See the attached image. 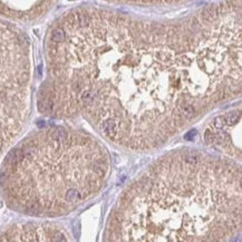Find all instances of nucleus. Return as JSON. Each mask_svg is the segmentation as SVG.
<instances>
[{"instance_id": "obj_1", "label": "nucleus", "mask_w": 242, "mask_h": 242, "mask_svg": "<svg viewBox=\"0 0 242 242\" xmlns=\"http://www.w3.org/2000/svg\"><path fill=\"white\" fill-rule=\"evenodd\" d=\"M46 54L39 112L153 151L241 95V0L158 21L77 8L51 26Z\"/></svg>"}, {"instance_id": "obj_2", "label": "nucleus", "mask_w": 242, "mask_h": 242, "mask_svg": "<svg viewBox=\"0 0 242 242\" xmlns=\"http://www.w3.org/2000/svg\"><path fill=\"white\" fill-rule=\"evenodd\" d=\"M241 166L182 148L154 161L124 189L107 241H228L242 227Z\"/></svg>"}, {"instance_id": "obj_3", "label": "nucleus", "mask_w": 242, "mask_h": 242, "mask_svg": "<svg viewBox=\"0 0 242 242\" xmlns=\"http://www.w3.org/2000/svg\"><path fill=\"white\" fill-rule=\"evenodd\" d=\"M112 173L110 152L92 134L51 126L9 152L0 189L9 207L40 218L60 217L100 193Z\"/></svg>"}, {"instance_id": "obj_4", "label": "nucleus", "mask_w": 242, "mask_h": 242, "mask_svg": "<svg viewBox=\"0 0 242 242\" xmlns=\"http://www.w3.org/2000/svg\"><path fill=\"white\" fill-rule=\"evenodd\" d=\"M30 108V59L20 33L0 21V154L25 127Z\"/></svg>"}, {"instance_id": "obj_5", "label": "nucleus", "mask_w": 242, "mask_h": 242, "mask_svg": "<svg viewBox=\"0 0 242 242\" xmlns=\"http://www.w3.org/2000/svg\"><path fill=\"white\" fill-rule=\"evenodd\" d=\"M203 141L227 158H241V105L212 118L203 131Z\"/></svg>"}, {"instance_id": "obj_6", "label": "nucleus", "mask_w": 242, "mask_h": 242, "mask_svg": "<svg viewBox=\"0 0 242 242\" xmlns=\"http://www.w3.org/2000/svg\"><path fill=\"white\" fill-rule=\"evenodd\" d=\"M66 232L51 223L13 225L0 234V241H67Z\"/></svg>"}, {"instance_id": "obj_7", "label": "nucleus", "mask_w": 242, "mask_h": 242, "mask_svg": "<svg viewBox=\"0 0 242 242\" xmlns=\"http://www.w3.org/2000/svg\"><path fill=\"white\" fill-rule=\"evenodd\" d=\"M107 1L128 3V5H140V6H164V5H178V3H188L190 0H107Z\"/></svg>"}]
</instances>
